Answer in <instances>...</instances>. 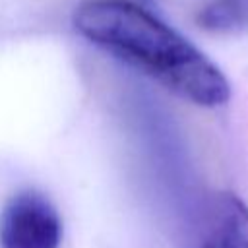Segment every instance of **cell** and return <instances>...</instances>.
I'll return each instance as SVG.
<instances>
[{"instance_id":"1","label":"cell","mask_w":248,"mask_h":248,"mask_svg":"<svg viewBox=\"0 0 248 248\" xmlns=\"http://www.w3.org/2000/svg\"><path fill=\"white\" fill-rule=\"evenodd\" d=\"M74 25L89 43L190 103L221 107L231 97L225 74L186 37L140 4L85 0L74 12Z\"/></svg>"},{"instance_id":"2","label":"cell","mask_w":248,"mask_h":248,"mask_svg":"<svg viewBox=\"0 0 248 248\" xmlns=\"http://www.w3.org/2000/svg\"><path fill=\"white\" fill-rule=\"evenodd\" d=\"M62 221L56 207L35 190L16 194L0 213L2 248H58Z\"/></svg>"},{"instance_id":"3","label":"cell","mask_w":248,"mask_h":248,"mask_svg":"<svg viewBox=\"0 0 248 248\" xmlns=\"http://www.w3.org/2000/svg\"><path fill=\"white\" fill-rule=\"evenodd\" d=\"M192 248H248V205L231 192L213 194L202 207Z\"/></svg>"},{"instance_id":"4","label":"cell","mask_w":248,"mask_h":248,"mask_svg":"<svg viewBox=\"0 0 248 248\" xmlns=\"http://www.w3.org/2000/svg\"><path fill=\"white\" fill-rule=\"evenodd\" d=\"M198 21L211 31H231L242 23V8L238 0H209L200 10Z\"/></svg>"}]
</instances>
